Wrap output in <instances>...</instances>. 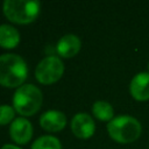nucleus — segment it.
<instances>
[{
  "label": "nucleus",
  "instance_id": "obj_11",
  "mask_svg": "<svg viewBox=\"0 0 149 149\" xmlns=\"http://www.w3.org/2000/svg\"><path fill=\"white\" fill-rule=\"evenodd\" d=\"M20 42L19 30L10 24H0V47L13 49Z\"/></svg>",
  "mask_w": 149,
  "mask_h": 149
},
{
  "label": "nucleus",
  "instance_id": "obj_16",
  "mask_svg": "<svg viewBox=\"0 0 149 149\" xmlns=\"http://www.w3.org/2000/svg\"><path fill=\"white\" fill-rule=\"evenodd\" d=\"M148 70H149V63H148Z\"/></svg>",
  "mask_w": 149,
  "mask_h": 149
},
{
  "label": "nucleus",
  "instance_id": "obj_5",
  "mask_svg": "<svg viewBox=\"0 0 149 149\" xmlns=\"http://www.w3.org/2000/svg\"><path fill=\"white\" fill-rule=\"evenodd\" d=\"M64 73V64L61 58L56 56H49L43 58L35 70V77L38 83L43 85H50L61 79Z\"/></svg>",
  "mask_w": 149,
  "mask_h": 149
},
{
  "label": "nucleus",
  "instance_id": "obj_9",
  "mask_svg": "<svg viewBox=\"0 0 149 149\" xmlns=\"http://www.w3.org/2000/svg\"><path fill=\"white\" fill-rule=\"evenodd\" d=\"M130 94L134 99L143 101L149 99V72L135 74L129 85Z\"/></svg>",
  "mask_w": 149,
  "mask_h": 149
},
{
  "label": "nucleus",
  "instance_id": "obj_4",
  "mask_svg": "<svg viewBox=\"0 0 149 149\" xmlns=\"http://www.w3.org/2000/svg\"><path fill=\"white\" fill-rule=\"evenodd\" d=\"M5 16L19 24H27L36 20L40 13L38 1L27 0H6L2 5Z\"/></svg>",
  "mask_w": 149,
  "mask_h": 149
},
{
  "label": "nucleus",
  "instance_id": "obj_3",
  "mask_svg": "<svg viewBox=\"0 0 149 149\" xmlns=\"http://www.w3.org/2000/svg\"><path fill=\"white\" fill-rule=\"evenodd\" d=\"M42 100V92L37 86L24 84L15 91L13 95V106L21 115L31 116L41 108Z\"/></svg>",
  "mask_w": 149,
  "mask_h": 149
},
{
  "label": "nucleus",
  "instance_id": "obj_7",
  "mask_svg": "<svg viewBox=\"0 0 149 149\" xmlns=\"http://www.w3.org/2000/svg\"><path fill=\"white\" fill-rule=\"evenodd\" d=\"M9 135L17 144H26L33 136V126L24 118L15 119L9 126Z\"/></svg>",
  "mask_w": 149,
  "mask_h": 149
},
{
  "label": "nucleus",
  "instance_id": "obj_10",
  "mask_svg": "<svg viewBox=\"0 0 149 149\" xmlns=\"http://www.w3.org/2000/svg\"><path fill=\"white\" fill-rule=\"evenodd\" d=\"M80 47H81V42L79 37L73 34H68L59 38L56 49L59 56L64 58H71L79 52Z\"/></svg>",
  "mask_w": 149,
  "mask_h": 149
},
{
  "label": "nucleus",
  "instance_id": "obj_1",
  "mask_svg": "<svg viewBox=\"0 0 149 149\" xmlns=\"http://www.w3.org/2000/svg\"><path fill=\"white\" fill-rule=\"evenodd\" d=\"M28 76L24 59L15 54L0 56V85L5 87H20Z\"/></svg>",
  "mask_w": 149,
  "mask_h": 149
},
{
  "label": "nucleus",
  "instance_id": "obj_15",
  "mask_svg": "<svg viewBox=\"0 0 149 149\" xmlns=\"http://www.w3.org/2000/svg\"><path fill=\"white\" fill-rule=\"evenodd\" d=\"M1 149H21V148L16 147V146H14V144H5V146H2Z\"/></svg>",
  "mask_w": 149,
  "mask_h": 149
},
{
  "label": "nucleus",
  "instance_id": "obj_2",
  "mask_svg": "<svg viewBox=\"0 0 149 149\" xmlns=\"http://www.w3.org/2000/svg\"><path fill=\"white\" fill-rule=\"evenodd\" d=\"M141 123L130 115H119L107 123L109 136L119 143H130L141 135Z\"/></svg>",
  "mask_w": 149,
  "mask_h": 149
},
{
  "label": "nucleus",
  "instance_id": "obj_12",
  "mask_svg": "<svg viewBox=\"0 0 149 149\" xmlns=\"http://www.w3.org/2000/svg\"><path fill=\"white\" fill-rule=\"evenodd\" d=\"M92 112H93V115L98 120L108 121V122L113 119V114H114V109H113L112 105L105 100L95 101L92 106Z\"/></svg>",
  "mask_w": 149,
  "mask_h": 149
},
{
  "label": "nucleus",
  "instance_id": "obj_13",
  "mask_svg": "<svg viewBox=\"0 0 149 149\" xmlns=\"http://www.w3.org/2000/svg\"><path fill=\"white\" fill-rule=\"evenodd\" d=\"M31 149H62V144L57 137L44 135L34 141Z\"/></svg>",
  "mask_w": 149,
  "mask_h": 149
},
{
  "label": "nucleus",
  "instance_id": "obj_14",
  "mask_svg": "<svg viewBox=\"0 0 149 149\" xmlns=\"http://www.w3.org/2000/svg\"><path fill=\"white\" fill-rule=\"evenodd\" d=\"M14 115H15L14 107L9 105H0V126L8 125L9 122L12 123Z\"/></svg>",
  "mask_w": 149,
  "mask_h": 149
},
{
  "label": "nucleus",
  "instance_id": "obj_6",
  "mask_svg": "<svg viewBox=\"0 0 149 149\" xmlns=\"http://www.w3.org/2000/svg\"><path fill=\"white\" fill-rule=\"evenodd\" d=\"M71 130L78 139H90L95 130L93 119L86 113H78L71 120Z\"/></svg>",
  "mask_w": 149,
  "mask_h": 149
},
{
  "label": "nucleus",
  "instance_id": "obj_8",
  "mask_svg": "<svg viewBox=\"0 0 149 149\" xmlns=\"http://www.w3.org/2000/svg\"><path fill=\"white\" fill-rule=\"evenodd\" d=\"M40 125L48 132H61L66 125V116L63 112L56 109H49L44 112L40 118Z\"/></svg>",
  "mask_w": 149,
  "mask_h": 149
}]
</instances>
